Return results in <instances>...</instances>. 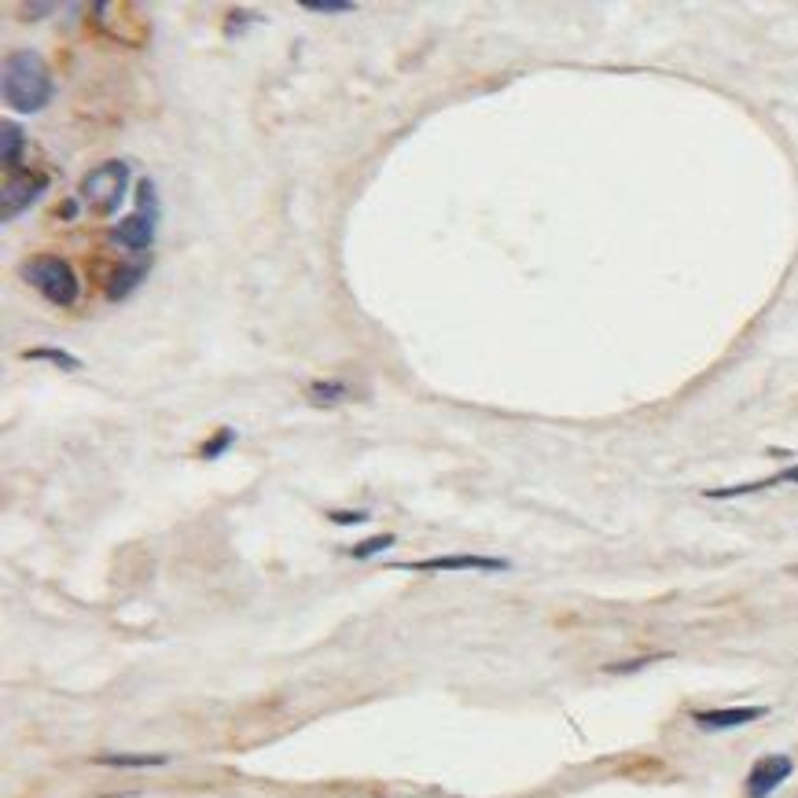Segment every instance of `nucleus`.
Returning a JSON list of instances; mask_svg holds the SVG:
<instances>
[{
	"instance_id": "nucleus-5",
	"label": "nucleus",
	"mask_w": 798,
	"mask_h": 798,
	"mask_svg": "<svg viewBox=\"0 0 798 798\" xmlns=\"http://www.w3.org/2000/svg\"><path fill=\"white\" fill-rule=\"evenodd\" d=\"M45 188H48L45 173H34V170L8 173V177H4V192H0V217H4V221H12V217L26 214V210L37 203V195L45 192Z\"/></svg>"
},
{
	"instance_id": "nucleus-9",
	"label": "nucleus",
	"mask_w": 798,
	"mask_h": 798,
	"mask_svg": "<svg viewBox=\"0 0 798 798\" xmlns=\"http://www.w3.org/2000/svg\"><path fill=\"white\" fill-rule=\"evenodd\" d=\"M791 482H795V486H798V464L784 468V471H780V475H773V479L740 482V486H725V490H707V493H703V497H710V501H729V497H747V493L776 490V486H791Z\"/></svg>"
},
{
	"instance_id": "nucleus-8",
	"label": "nucleus",
	"mask_w": 798,
	"mask_h": 798,
	"mask_svg": "<svg viewBox=\"0 0 798 798\" xmlns=\"http://www.w3.org/2000/svg\"><path fill=\"white\" fill-rule=\"evenodd\" d=\"M765 714H769V707H718V710H696L692 721L703 732H729V729H743L751 721H762Z\"/></svg>"
},
{
	"instance_id": "nucleus-11",
	"label": "nucleus",
	"mask_w": 798,
	"mask_h": 798,
	"mask_svg": "<svg viewBox=\"0 0 798 798\" xmlns=\"http://www.w3.org/2000/svg\"><path fill=\"white\" fill-rule=\"evenodd\" d=\"M148 273H151V254H148V258H140V262L126 265V269H118V273L111 276V284H107V298H111V302H122V298H129Z\"/></svg>"
},
{
	"instance_id": "nucleus-10",
	"label": "nucleus",
	"mask_w": 798,
	"mask_h": 798,
	"mask_svg": "<svg viewBox=\"0 0 798 798\" xmlns=\"http://www.w3.org/2000/svg\"><path fill=\"white\" fill-rule=\"evenodd\" d=\"M23 148H26V133L19 122H0V162H4V173H19L23 170Z\"/></svg>"
},
{
	"instance_id": "nucleus-17",
	"label": "nucleus",
	"mask_w": 798,
	"mask_h": 798,
	"mask_svg": "<svg viewBox=\"0 0 798 798\" xmlns=\"http://www.w3.org/2000/svg\"><path fill=\"white\" fill-rule=\"evenodd\" d=\"M302 8H306V12H320V15L354 12V4H350V0H302Z\"/></svg>"
},
{
	"instance_id": "nucleus-16",
	"label": "nucleus",
	"mask_w": 798,
	"mask_h": 798,
	"mask_svg": "<svg viewBox=\"0 0 798 798\" xmlns=\"http://www.w3.org/2000/svg\"><path fill=\"white\" fill-rule=\"evenodd\" d=\"M387 548H394V534H376V537H365L361 545L350 548V556L372 559V556H379V552H387Z\"/></svg>"
},
{
	"instance_id": "nucleus-14",
	"label": "nucleus",
	"mask_w": 798,
	"mask_h": 798,
	"mask_svg": "<svg viewBox=\"0 0 798 798\" xmlns=\"http://www.w3.org/2000/svg\"><path fill=\"white\" fill-rule=\"evenodd\" d=\"M309 398H313V405H339V401L350 398V387L346 383H331V379H317V383H309Z\"/></svg>"
},
{
	"instance_id": "nucleus-7",
	"label": "nucleus",
	"mask_w": 798,
	"mask_h": 798,
	"mask_svg": "<svg viewBox=\"0 0 798 798\" xmlns=\"http://www.w3.org/2000/svg\"><path fill=\"white\" fill-rule=\"evenodd\" d=\"M401 570H420V574H438V570H490V574H501L508 570V559H493V556H431V559H416V563H398Z\"/></svg>"
},
{
	"instance_id": "nucleus-1",
	"label": "nucleus",
	"mask_w": 798,
	"mask_h": 798,
	"mask_svg": "<svg viewBox=\"0 0 798 798\" xmlns=\"http://www.w3.org/2000/svg\"><path fill=\"white\" fill-rule=\"evenodd\" d=\"M52 96H56V85H52V74L37 52L19 48L4 59V103L12 111L37 114L52 103Z\"/></svg>"
},
{
	"instance_id": "nucleus-18",
	"label": "nucleus",
	"mask_w": 798,
	"mask_h": 798,
	"mask_svg": "<svg viewBox=\"0 0 798 798\" xmlns=\"http://www.w3.org/2000/svg\"><path fill=\"white\" fill-rule=\"evenodd\" d=\"M328 519L339 526H357V523H368V512H328Z\"/></svg>"
},
{
	"instance_id": "nucleus-4",
	"label": "nucleus",
	"mask_w": 798,
	"mask_h": 798,
	"mask_svg": "<svg viewBox=\"0 0 798 798\" xmlns=\"http://www.w3.org/2000/svg\"><path fill=\"white\" fill-rule=\"evenodd\" d=\"M129 177H133V166H129V162H122V159L103 162V166H96V170H89L81 177L78 199L89 206L92 214H100V217L118 214L122 203H126Z\"/></svg>"
},
{
	"instance_id": "nucleus-3",
	"label": "nucleus",
	"mask_w": 798,
	"mask_h": 798,
	"mask_svg": "<svg viewBox=\"0 0 798 798\" xmlns=\"http://www.w3.org/2000/svg\"><path fill=\"white\" fill-rule=\"evenodd\" d=\"M155 228H159V192H155V181L151 177H140L137 181V210L126 214L118 225H111V243L122 247L129 254H144L151 251L155 243Z\"/></svg>"
},
{
	"instance_id": "nucleus-15",
	"label": "nucleus",
	"mask_w": 798,
	"mask_h": 798,
	"mask_svg": "<svg viewBox=\"0 0 798 798\" xmlns=\"http://www.w3.org/2000/svg\"><path fill=\"white\" fill-rule=\"evenodd\" d=\"M232 445H236V431H232V427H221L217 434L206 438L203 449H199V456H203V460H217V456H225Z\"/></svg>"
},
{
	"instance_id": "nucleus-6",
	"label": "nucleus",
	"mask_w": 798,
	"mask_h": 798,
	"mask_svg": "<svg viewBox=\"0 0 798 798\" xmlns=\"http://www.w3.org/2000/svg\"><path fill=\"white\" fill-rule=\"evenodd\" d=\"M791 773H795V762L787 754H765L747 773V798H769Z\"/></svg>"
},
{
	"instance_id": "nucleus-12",
	"label": "nucleus",
	"mask_w": 798,
	"mask_h": 798,
	"mask_svg": "<svg viewBox=\"0 0 798 798\" xmlns=\"http://www.w3.org/2000/svg\"><path fill=\"white\" fill-rule=\"evenodd\" d=\"M96 765H111V769H151V765H166V754H96Z\"/></svg>"
},
{
	"instance_id": "nucleus-13",
	"label": "nucleus",
	"mask_w": 798,
	"mask_h": 798,
	"mask_svg": "<svg viewBox=\"0 0 798 798\" xmlns=\"http://www.w3.org/2000/svg\"><path fill=\"white\" fill-rule=\"evenodd\" d=\"M23 357L26 361H52V365H59L63 372H81V357L59 350V346H34V350H23Z\"/></svg>"
},
{
	"instance_id": "nucleus-2",
	"label": "nucleus",
	"mask_w": 798,
	"mask_h": 798,
	"mask_svg": "<svg viewBox=\"0 0 798 798\" xmlns=\"http://www.w3.org/2000/svg\"><path fill=\"white\" fill-rule=\"evenodd\" d=\"M19 276H23L26 284L34 287L37 295L52 302V306L67 309L78 302V273H74V265L67 258H59V254H34V258H26L19 265Z\"/></svg>"
}]
</instances>
